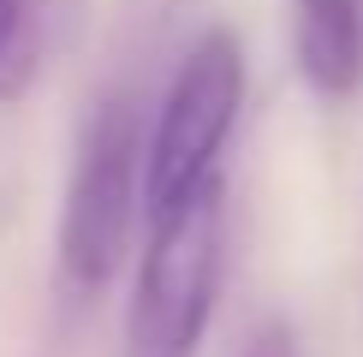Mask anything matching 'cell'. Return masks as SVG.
Instances as JSON below:
<instances>
[{
  "label": "cell",
  "mask_w": 363,
  "mask_h": 357,
  "mask_svg": "<svg viewBox=\"0 0 363 357\" xmlns=\"http://www.w3.org/2000/svg\"><path fill=\"white\" fill-rule=\"evenodd\" d=\"M226 244V178H203L179 208L149 220L131 292V357H191L208 334Z\"/></svg>",
  "instance_id": "cell-1"
},
{
  "label": "cell",
  "mask_w": 363,
  "mask_h": 357,
  "mask_svg": "<svg viewBox=\"0 0 363 357\" xmlns=\"http://www.w3.org/2000/svg\"><path fill=\"white\" fill-rule=\"evenodd\" d=\"M238 108H245V42L238 30L208 24L185 48L167 96H161V113L143 137L149 220L179 208L203 178L220 173V149L238 125Z\"/></svg>",
  "instance_id": "cell-2"
},
{
  "label": "cell",
  "mask_w": 363,
  "mask_h": 357,
  "mask_svg": "<svg viewBox=\"0 0 363 357\" xmlns=\"http://www.w3.org/2000/svg\"><path fill=\"white\" fill-rule=\"evenodd\" d=\"M143 197V125L131 96H108L89 119L60 203V274L72 292L96 298L113 286Z\"/></svg>",
  "instance_id": "cell-3"
},
{
  "label": "cell",
  "mask_w": 363,
  "mask_h": 357,
  "mask_svg": "<svg viewBox=\"0 0 363 357\" xmlns=\"http://www.w3.org/2000/svg\"><path fill=\"white\" fill-rule=\"evenodd\" d=\"M292 60L315 96L345 101L363 84V0H292Z\"/></svg>",
  "instance_id": "cell-4"
},
{
  "label": "cell",
  "mask_w": 363,
  "mask_h": 357,
  "mask_svg": "<svg viewBox=\"0 0 363 357\" xmlns=\"http://www.w3.org/2000/svg\"><path fill=\"white\" fill-rule=\"evenodd\" d=\"M42 66V0H0V108L30 96Z\"/></svg>",
  "instance_id": "cell-5"
},
{
  "label": "cell",
  "mask_w": 363,
  "mask_h": 357,
  "mask_svg": "<svg viewBox=\"0 0 363 357\" xmlns=\"http://www.w3.org/2000/svg\"><path fill=\"white\" fill-rule=\"evenodd\" d=\"M238 357H298V339H292V327H286V322H268V327H256V334H250V346L238 351Z\"/></svg>",
  "instance_id": "cell-6"
}]
</instances>
